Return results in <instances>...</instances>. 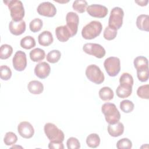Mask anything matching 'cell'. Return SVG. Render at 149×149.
<instances>
[{"mask_svg": "<svg viewBox=\"0 0 149 149\" xmlns=\"http://www.w3.org/2000/svg\"><path fill=\"white\" fill-rule=\"evenodd\" d=\"M3 2L8 6L12 20L15 22L22 20L24 16V9L22 1L19 0H9L3 1Z\"/></svg>", "mask_w": 149, "mask_h": 149, "instance_id": "cell-1", "label": "cell"}, {"mask_svg": "<svg viewBox=\"0 0 149 149\" xmlns=\"http://www.w3.org/2000/svg\"><path fill=\"white\" fill-rule=\"evenodd\" d=\"M101 111L104 114L105 120L109 124H115L120 119V114L114 104L107 102L101 107Z\"/></svg>", "mask_w": 149, "mask_h": 149, "instance_id": "cell-2", "label": "cell"}, {"mask_svg": "<svg viewBox=\"0 0 149 149\" xmlns=\"http://www.w3.org/2000/svg\"><path fill=\"white\" fill-rule=\"evenodd\" d=\"M102 29V26L100 22L91 21L83 27L81 30V36L86 40L94 39L100 34Z\"/></svg>", "mask_w": 149, "mask_h": 149, "instance_id": "cell-3", "label": "cell"}, {"mask_svg": "<svg viewBox=\"0 0 149 149\" xmlns=\"http://www.w3.org/2000/svg\"><path fill=\"white\" fill-rule=\"evenodd\" d=\"M44 130L48 139L52 142L62 143L64 140L63 132L54 123H47L44 127Z\"/></svg>", "mask_w": 149, "mask_h": 149, "instance_id": "cell-4", "label": "cell"}, {"mask_svg": "<svg viewBox=\"0 0 149 149\" xmlns=\"http://www.w3.org/2000/svg\"><path fill=\"white\" fill-rule=\"evenodd\" d=\"M86 75L91 82L100 84L104 81L105 77L100 68L96 65H90L86 69Z\"/></svg>", "mask_w": 149, "mask_h": 149, "instance_id": "cell-5", "label": "cell"}, {"mask_svg": "<svg viewBox=\"0 0 149 149\" xmlns=\"http://www.w3.org/2000/svg\"><path fill=\"white\" fill-rule=\"evenodd\" d=\"M124 12L120 7H114L111 11L108 20V26L116 30L119 29L123 24Z\"/></svg>", "mask_w": 149, "mask_h": 149, "instance_id": "cell-6", "label": "cell"}, {"mask_svg": "<svg viewBox=\"0 0 149 149\" xmlns=\"http://www.w3.org/2000/svg\"><path fill=\"white\" fill-rule=\"evenodd\" d=\"M104 66L107 74L111 77L116 76L120 70V61L119 58L111 56L107 58Z\"/></svg>", "mask_w": 149, "mask_h": 149, "instance_id": "cell-7", "label": "cell"}, {"mask_svg": "<svg viewBox=\"0 0 149 149\" xmlns=\"http://www.w3.org/2000/svg\"><path fill=\"white\" fill-rule=\"evenodd\" d=\"M83 51L90 55H93L97 58H102L105 55L104 48L100 44L96 43H86L83 47Z\"/></svg>", "mask_w": 149, "mask_h": 149, "instance_id": "cell-8", "label": "cell"}, {"mask_svg": "<svg viewBox=\"0 0 149 149\" xmlns=\"http://www.w3.org/2000/svg\"><path fill=\"white\" fill-rule=\"evenodd\" d=\"M66 27L70 31L72 37L74 36L78 30V25L79 23V17L77 13L73 12H69L66 16Z\"/></svg>", "mask_w": 149, "mask_h": 149, "instance_id": "cell-9", "label": "cell"}, {"mask_svg": "<svg viewBox=\"0 0 149 149\" xmlns=\"http://www.w3.org/2000/svg\"><path fill=\"white\" fill-rule=\"evenodd\" d=\"M12 63L16 70L19 72L24 70L27 66V58L25 52L17 51L13 58Z\"/></svg>", "mask_w": 149, "mask_h": 149, "instance_id": "cell-10", "label": "cell"}, {"mask_svg": "<svg viewBox=\"0 0 149 149\" xmlns=\"http://www.w3.org/2000/svg\"><path fill=\"white\" fill-rule=\"evenodd\" d=\"M37 11L40 15L49 17H54L56 13V7L50 2L41 3L38 6Z\"/></svg>", "mask_w": 149, "mask_h": 149, "instance_id": "cell-11", "label": "cell"}, {"mask_svg": "<svg viewBox=\"0 0 149 149\" xmlns=\"http://www.w3.org/2000/svg\"><path fill=\"white\" fill-rule=\"evenodd\" d=\"M86 10L88 15L97 18H103L108 13L106 6L100 4H92L87 7Z\"/></svg>", "mask_w": 149, "mask_h": 149, "instance_id": "cell-12", "label": "cell"}, {"mask_svg": "<svg viewBox=\"0 0 149 149\" xmlns=\"http://www.w3.org/2000/svg\"><path fill=\"white\" fill-rule=\"evenodd\" d=\"M19 135L24 139L31 138L34 134V129L32 125L27 121L21 122L17 126Z\"/></svg>", "mask_w": 149, "mask_h": 149, "instance_id": "cell-13", "label": "cell"}, {"mask_svg": "<svg viewBox=\"0 0 149 149\" xmlns=\"http://www.w3.org/2000/svg\"><path fill=\"white\" fill-rule=\"evenodd\" d=\"M51 72V67L46 62H42L35 66L34 74L38 78L44 79L47 78Z\"/></svg>", "mask_w": 149, "mask_h": 149, "instance_id": "cell-14", "label": "cell"}, {"mask_svg": "<svg viewBox=\"0 0 149 149\" xmlns=\"http://www.w3.org/2000/svg\"><path fill=\"white\" fill-rule=\"evenodd\" d=\"M26 22L23 20L19 22L12 20L9 24V31L15 36L22 34L26 30Z\"/></svg>", "mask_w": 149, "mask_h": 149, "instance_id": "cell-15", "label": "cell"}, {"mask_svg": "<svg viewBox=\"0 0 149 149\" xmlns=\"http://www.w3.org/2000/svg\"><path fill=\"white\" fill-rule=\"evenodd\" d=\"M55 34L57 39L61 42H66L72 37L71 33L66 25L57 27L55 29Z\"/></svg>", "mask_w": 149, "mask_h": 149, "instance_id": "cell-16", "label": "cell"}, {"mask_svg": "<svg viewBox=\"0 0 149 149\" xmlns=\"http://www.w3.org/2000/svg\"><path fill=\"white\" fill-rule=\"evenodd\" d=\"M124 126L121 122H117L115 124H109L108 126V132L110 136L116 137L123 133Z\"/></svg>", "mask_w": 149, "mask_h": 149, "instance_id": "cell-17", "label": "cell"}, {"mask_svg": "<svg viewBox=\"0 0 149 149\" xmlns=\"http://www.w3.org/2000/svg\"><path fill=\"white\" fill-rule=\"evenodd\" d=\"M54 41L52 33L49 31H44L38 35V41L40 45L47 47L51 45Z\"/></svg>", "mask_w": 149, "mask_h": 149, "instance_id": "cell-18", "label": "cell"}, {"mask_svg": "<svg viewBox=\"0 0 149 149\" xmlns=\"http://www.w3.org/2000/svg\"><path fill=\"white\" fill-rule=\"evenodd\" d=\"M137 28L142 31H149V16L147 15H140L136 19Z\"/></svg>", "mask_w": 149, "mask_h": 149, "instance_id": "cell-19", "label": "cell"}, {"mask_svg": "<svg viewBox=\"0 0 149 149\" xmlns=\"http://www.w3.org/2000/svg\"><path fill=\"white\" fill-rule=\"evenodd\" d=\"M27 88L29 92L33 94H40L44 90V86L39 81L32 80L28 83Z\"/></svg>", "mask_w": 149, "mask_h": 149, "instance_id": "cell-20", "label": "cell"}, {"mask_svg": "<svg viewBox=\"0 0 149 149\" xmlns=\"http://www.w3.org/2000/svg\"><path fill=\"white\" fill-rule=\"evenodd\" d=\"M45 51L39 48H36L31 50L30 52V58L33 62H40L45 58Z\"/></svg>", "mask_w": 149, "mask_h": 149, "instance_id": "cell-21", "label": "cell"}, {"mask_svg": "<svg viewBox=\"0 0 149 149\" xmlns=\"http://www.w3.org/2000/svg\"><path fill=\"white\" fill-rule=\"evenodd\" d=\"M99 97L102 100L105 101H110L113 99L114 93L113 90L109 87H104L101 88L99 91Z\"/></svg>", "mask_w": 149, "mask_h": 149, "instance_id": "cell-22", "label": "cell"}, {"mask_svg": "<svg viewBox=\"0 0 149 149\" xmlns=\"http://www.w3.org/2000/svg\"><path fill=\"white\" fill-rule=\"evenodd\" d=\"M133 63L136 70L148 68V59H147V58L143 56H139L136 57L134 59Z\"/></svg>", "mask_w": 149, "mask_h": 149, "instance_id": "cell-23", "label": "cell"}, {"mask_svg": "<svg viewBox=\"0 0 149 149\" xmlns=\"http://www.w3.org/2000/svg\"><path fill=\"white\" fill-rule=\"evenodd\" d=\"M86 143L90 148H97L100 144V138L97 134L91 133L87 137Z\"/></svg>", "mask_w": 149, "mask_h": 149, "instance_id": "cell-24", "label": "cell"}, {"mask_svg": "<svg viewBox=\"0 0 149 149\" xmlns=\"http://www.w3.org/2000/svg\"><path fill=\"white\" fill-rule=\"evenodd\" d=\"M20 44L21 47H22L23 48H24L26 49H30L34 47L36 43L35 39L33 37L28 36L22 38Z\"/></svg>", "mask_w": 149, "mask_h": 149, "instance_id": "cell-25", "label": "cell"}, {"mask_svg": "<svg viewBox=\"0 0 149 149\" xmlns=\"http://www.w3.org/2000/svg\"><path fill=\"white\" fill-rule=\"evenodd\" d=\"M132 93V87H126L118 86L116 90V93L118 97L121 98H125L129 97Z\"/></svg>", "mask_w": 149, "mask_h": 149, "instance_id": "cell-26", "label": "cell"}, {"mask_svg": "<svg viewBox=\"0 0 149 149\" xmlns=\"http://www.w3.org/2000/svg\"><path fill=\"white\" fill-rule=\"evenodd\" d=\"M120 86L126 87H132L133 85V78L129 73H123L119 79Z\"/></svg>", "mask_w": 149, "mask_h": 149, "instance_id": "cell-27", "label": "cell"}, {"mask_svg": "<svg viewBox=\"0 0 149 149\" xmlns=\"http://www.w3.org/2000/svg\"><path fill=\"white\" fill-rule=\"evenodd\" d=\"M13 53V48L11 45L8 44H3L0 48V58L1 59H6L9 58Z\"/></svg>", "mask_w": 149, "mask_h": 149, "instance_id": "cell-28", "label": "cell"}, {"mask_svg": "<svg viewBox=\"0 0 149 149\" xmlns=\"http://www.w3.org/2000/svg\"><path fill=\"white\" fill-rule=\"evenodd\" d=\"M61 57V53L59 50L54 49L51 51L47 55V61L51 63L58 62Z\"/></svg>", "mask_w": 149, "mask_h": 149, "instance_id": "cell-29", "label": "cell"}, {"mask_svg": "<svg viewBox=\"0 0 149 149\" xmlns=\"http://www.w3.org/2000/svg\"><path fill=\"white\" fill-rule=\"evenodd\" d=\"M87 2L84 0H76L73 3V9L80 13H84L87 8Z\"/></svg>", "mask_w": 149, "mask_h": 149, "instance_id": "cell-30", "label": "cell"}, {"mask_svg": "<svg viewBox=\"0 0 149 149\" xmlns=\"http://www.w3.org/2000/svg\"><path fill=\"white\" fill-rule=\"evenodd\" d=\"M43 26V23L41 19L39 18H35L32 20L30 24L29 27L30 30L33 33H37L39 31Z\"/></svg>", "mask_w": 149, "mask_h": 149, "instance_id": "cell-31", "label": "cell"}, {"mask_svg": "<svg viewBox=\"0 0 149 149\" xmlns=\"http://www.w3.org/2000/svg\"><path fill=\"white\" fill-rule=\"evenodd\" d=\"M117 35V30L109 26H107L105 27L104 33H103V36L104 38L107 40H112L115 38Z\"/></svg>", "mask_w": 149, "mask_h": 149, "instance_id": "cell-32", "label": "cell"}, {"mask_svg": "<svg viewBox=\"0 0 149 149\" xmlns=\"http://www.w3.org/2000/svg\"><path fill=\"white\" fill-rule=\"evenodd\" d=\"M17 141V137L15 133L12 132H7L4 137L3 142L6 146H12L15 144Z\"/></svg>", "mask_w": 149, "mask_h": 149, "instance_id": "cell-33", "label": "cell"}, {"mask_svg": "<svg viewBox=\"0 0 149 149\" xmlns=\"http://www.w3.org/2000/svg\"><path fill=\"white\" fill-rule=\"evenodd\" d=\"M120 108L125 113L131 112L134 107V104L130 100H125L120 102Z\"/></svg>", "mask_w": 149, "mask_h": 149, "instance_id": "cell-34", "label": "cell"}, {"mask_svg": "<svg viewBox=\"0 0 149 149\" xmlns=\"http://www.w3.org/2000/svg\"><path fill=\"white\" fill-rule=\"evenodd\" d=\"M137 95L142 99L149 98V85L145 84L140 86L137 90Z\"/></svg>", "mask_w": 149, "mask_h": 149, "instance_id": "cell-35", "label": "cell"}, {"mask_svg": "<svg viewBox=\"0 0 149 149\" xmlns=\"http://www.w3.org/2000/svg\"><path fill=\"white\" fill-rule=\"evenodd\" d=\"M12 76V71L10 69L6 66L2 65L0 67V77L3 80H8Z\"/></svg>", "mask_w": 149, "mask_h": 149, "instance_id": "cell-36", "label": "cell"}, {"mask_svg": "<svg viewBox=\"0 0 149 149\" xmlns=\"http://www.w3.org/2000/svg\"><path fill=\"white\" fill-rule=\"evenodd\" d=\"M132 147V143L127 138H123L118 141L116 148L118 149H130Z\"/></svg>", "mask_w": 149, "mask_h": 149, "instance_id": "cell-37", "label": "cell"}, {"mask_svg": "<svg viewBox=\"0 0 149 149\" xmlns=\"http://www.w3.org/2000/svg\"><path fill=\"white\" fill-rule=\"evenodd\" d=\"M66 145L68 149H79L80 148V143L79 140L73 137L68 139Z\"/></svg>", "mask_w": 149, "mask_h": 149, "instance_id": "cell-38", "label": "cell"}, {"mask_svg": "<svg viewBox=\"0 0 149 149\" xmlns=\"http://www.w3.org/2000/svg\"><path fill=\"white\" fill-rule=\"evenodd\" d=\"M137 76L138 79L141 82L147 81L149 76L148 68L137 70Z\"/></svg>", "mask_w": 149, "mask_h": 149, "instance_id": "cell-39", "label": "cell"}, {"mask_svg": "<svg viewBox=\"0 0 149 149\" xmlns=\"http://www.w3.org/2000/svg\"><path fill=\"white\" fill-rule=\"evenodd\" d=\"M48 148L50 149H63L64 146L63 142L57 143V142H52L50 141L48 144Z\"/></svg>", "mask_w": 149, "mask_h": 149, "instance_id": "cell-40", "label": "cell"}, {"mask_svg": "<svg viewBox=\"0 0 149 149\" xmlns=\"http://www.w3.org/2000/svg\"><path fill=\"white\" fill-rule=\"evenodd\" d=\"M135 2L137 3L139 5L141 6H146L148 2V0L146 1H135Z\"/></svg>", "mask_w": 149, "mask_h": 149, "instance_id": "cell-41", "label": "cell"}]
</instances>
